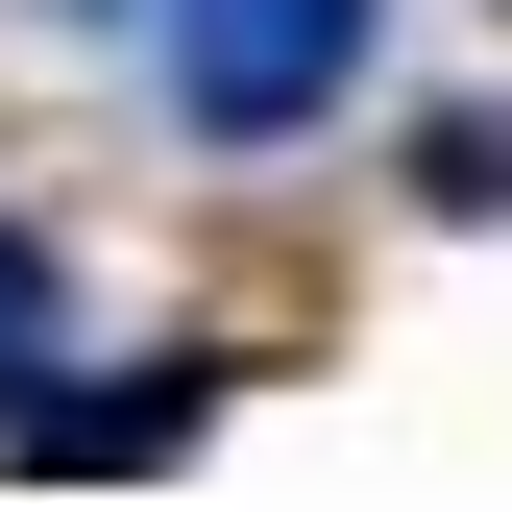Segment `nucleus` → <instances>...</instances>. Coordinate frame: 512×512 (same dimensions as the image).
Segmentation results:
<instances>
[{"instance_id": "obj_1", "label": "nucleus", "mask_w": 512, "mask_h": 512, "mask_svg": "<svg viewBox=\"0 0 512 512\" xmlns=\"http://www.w3.org/2000/svg\"><path fill=\"white\" fill-rule=\"evenodd\" d=\"M147 49H171L196 147H317L366 98V49H391V0H147Z\"/></svg>"}, {"instance_id": "obj_2", "label": "nucleus", "mask_w": 512, "mask_h": 512, "mask_svg": "<svg viewBox=\"0 0 512 512\" xmlns=\"http://www.w3.org/2000/svg\"><path fill=\"white\" fill-rule=\"evenodd\" d=\"M196 415H220V342H171L147 391H49V415H0V439H25L49 488H98V464H171V439H196Z\"/></svg>"}, {"instance_id": "obj_4", "label": "nucleus", "mask_w": 512, "mask_h": 512, "mask_svg": "<svg viewBox=\"0 0 512 512\" xmlns=\"http://www.w3.org/2000/svg\"><path fill=\"white\" fill-rule=\"evenodd\" d=\"M415 196H439V220H512V122H488V98L415 122Z\"/></svg>"}, {"instance_id": "obj_5", "label": "nucleus", "mask_w": 512, "mask_h": 512, "mask_svg": "<svg viewBox=\"0 0 512 512\" xmlns=\"http://www.w3.org/2000/svg\"><path fill=\"white\" fill-rule=\"evenodd\" d=\"M74 25H122V0H74Z\"/></svg>"}, {"instance_id": "obj_3", "label": "nucleus", "mask_w": 512, "mask_h": 512, "mask_svg": "<svg viewBox=\"0 0 512 512\" xmlns=\"http://www.w3.org/2000/svg\"><path fill=\"white\" fill-rule=\"evenodd\" d=\"M49 366H74V269L0 220V415H49Z\"/></svg>"}]
</instances>
